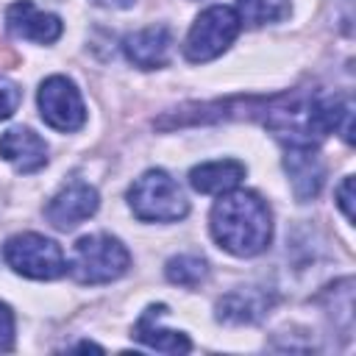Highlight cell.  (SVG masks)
Listing matches in <instances>:
<instances>
[{
	"mask_svg": "<svg viewBox=\"0 0 356 356\" xmlns=\"http://www.w3.org/2000/svg\"><path fill=\"white\" fill-rule=\"evenodd\" d=\"M209 228L214 242L234 256H259L273 239L270 206L250 189H228L211 206Z\"/></svg>",
	"mask_w": 356,
	"mask_h": 356,
	"instance_id": "6da1fadb",
	"label": "cell"
},
{
	"mask_svg": "<svg viewBox=\"0 0 356 356\" xmlns=\"http://www.w3.org/2000/svg\"><path fill=\"white\" fill-rule=\"evenodd\" d=\"M128 206L142 222H178L189 214V200L164 170L142 172L128 189Z\"/></svg>",
	"mask_w": 356,
	"mask_h": 356,
	"instance_id": "7a4b0ae2",
	"label": "cell"
},
{
	"mask_svg": "<svg viewBox=\"0 0 356 356\" xmlns=\"http://www.w3.org/2000/svg\"><path fill=\"white\" fill-rule=\"evenodd\" d=\"M131 267L128 248L111 234H89L75 242L72 261L67 264L70 275L78 284H108L125 275Z\"/></svg>",
	"mask_w": 356,
	"mask_h": 356,
	"instance_id": "3957f363",
	"label": "cell"
},
{
	"mask_svg": "<svg viewBox=\"0 0 356 356\" xmlns=\"http://www.w3.org/2000/svg\"><path fill=\"white\" fill-rule=\"evenodd\" d=\"M3 259L14 273L33 281H53L67 273L64 250L53 239L33 231L8 236L3 245Z\"/></svg>",
	"mask_w": 356,
	"mask_h": 356,
	"instance_id": "277c9868",
	"label": "cell"
},
{
	"mask_svg": "<svg viewBox=\"0 0 356 356\" xmlns=\"http://www.w3.org/2000/svg\"><path fill=\"white\" fill-rule=\"evenodd\" d=\"M242 19L236 14V8L231 6H209L206 11H200V17L192 22L186 42H184V56L195 64L211 61L220 53L228 50V44L239 36Z\"/></svg>",
	"mask_w": 356,
	"mask_h": 356,
	"instance_id": "5b68a950",
	"label": "cell"
},
{
	"mask_svg": "<svg viewBox=\"0 0 356 356\" xmlns=\"http://www.w3.org/2000/svg\"><path fill=\"white\" fill-rule=\"evenodd\" d=\"M36 103H39L42 120L50 128L61 131V134H72V131H78L86 122L83 97H81L78 86L67 75H50V78H44L42 86H39Z\"/></svg>",
	"mask_w": 356,
	"mask_h": 356,
	"instance_id": "8992f818",
	"label": "cell"
},
{
	"mask_svg": "<svg viewBox=\"0 0 356 356\" xmlns=\"http://www.w3.org/2000/svg\"><path fill=\"white\" fill-rule=\"evenodd\" d=\"M100 206L97 189L83 184V181H72L64 189H58L50 203L44 206V217L53 228L58 231H72L75 225H81L83 220H89Z\"/></svg>",
	"mask_w": 356,
	"mask_h": 356,
	"instance_id": "52a82bcc",
	"label": "cell"
},
{
	"mask_svg": "<svg viewBox=\"0 0 356 356\" xmlns=\"http://www.w3.org/2000/svg\"><path fill=\"white\" fill-rule=\"evenodd\" d=\"M284 170L289 175L292 192L298 200H312L320 195L325 181V167L317 153V145L312 142H292L284 145Z\"/></svg>",
	"mask_w": 356,
	"mask_h": 356,
	"instance_id": "ba28073f",
	"label": "cell"
},
{
	"mask_svg": "<svg viewBox=\"0 0 356 356\" xmlns=\"http://www.w3.org/2000/svg\"><path fill=\"white\" fill-rule=\"evenodd\" d=\"M6 28L17 39H28V42H36V44H53L64 31V25L56 14L39 11L31 0H17V3L8 6Z\"/></svg>",
	"mask_w": 356,
	"mask_h": 356,
	"instance_id": "9c48e42d",
	"label": "cell"
},
{
	"mask_svg": "<svg viewBox=\"0 0 356 356\" xmlns=\"http://www.w3.org/2000/svg\"><path fill=\"white\" fill-rule=\"evenodd\" d=\"M0 159H6L17 172H36L47 164V145L31 128H8L0 136Z\"/></svg>",
	"mask_w": 356,
	"mask_h": 356,
	"instance_id": "30bf717a",
	"label": "cell"
},
{
	"mask_svg": "<svg viewBox=\"0 0 356 356\" xmlns=\"http://www.w3.org/2000/svg\"><path fill=\"white\" fill-rule=\"evenodd\" d=\"M122 50L128 61L139 70H159L167 64L172 50V33L164 25H150L136 33H128L122 42Z\"/></svg>",
	"mask_w": 356,
	"mask_h": 356,
	"instance_id": "8fae6325",
	"label": "cell"
},
{
	"mask_svg": "<svg viewBox=\"0 0 356 356\" xmlns=\"http://www.w3.org/2000/svg\"><path fill=\"white\" fill-rule=\"evenodd\" d=\"M164 312H167V306H147L142 312V317L136 320V325H134V339H139L147 348L161 350V353H186V350H192V342L184 331H172V328L159 325Z\"/></svg>",
	"mask_w": 356,
	"mask_h": 356,
	"instance_id": "7c38bea8",
	"label": "cell"
},
{
	"mask_svg": "<svg viewBox=\"0 0 356 356\" xmlns=\"http://www.w3.org/2000/svg\"><path fill=\"white\" fill-rule=\"evenodd\" d=\"M242 178H245V164H239L236 159L203 161V164L189 170L192 189L203 192V195H222L228 189H236Z\"/></svg>",
	"mask_w": 356,
	"mask_h": 356,
	"instance_id": "4fadbf2b",
	"label": "cell"
},
{
	"mask_svg": "<svg viewBox=\"0 0 356 356\" xmlns=\"http://www.w3.org/2000/svg\"><path fill=\"white\" fill-rule=\"evenodd\" d=\"M270 306V300L256 292V289H236L231 295H225L217 303V320L225 323H253L264 314V309Z\"/></svg>",
	"mask_w": 356,
	"mask_h": 356,
	"instance_id": "5bb4252c",
	"label": "cell"
},
{
	"mask_svg": "<svg viewBox=\"0 0 356 356\" xmlns=\"http://www.w3.org/2000/svg\"><path fill=\"white\" fill-rule=\"evenodd\" d=\"M292 0H236V14L242 22L259 28L267 22H281L289 17Z\"/></svg>",
	"mask_w": 356,
	"mask_h": 356,
	"instance_id": "9a60e30c",
	"label": "cell"
},
{
	"mask_svg": "<svg viewBox=\"0 0 356 356\" xmlns=\"http://www.w3.org/2000/svg\"><path fill=\"white\" fill-rule=\"evenodd\" d=\"M164 273H167V278H170L172 284L192 289V286H200V284L206 281L209 264H206V259H200V256H195V253H181V256H172V259L167 261Z\"/></svg>",
	"mask_w": 356,
	"mask_h": 356,
	"instance_id": "2e32d148",
	"label": "cell"
},
{
	"mask_svg": "<svg viewBox=\"0 0 356 356\" xmlns=\"http://www.w3.org/2000/svg\"><path fill=\"white\" fill-rule=\"evenodd\" d=\"M19 86L0 75V120H8L19 106Z\"/></svg>",
	"mask_w": 356,
	"mask_h": 356,
	"instance_id": "e0dca14e",
	"label": "cell"
},
{
	"mask_svg": "<svg viewBox=\"0 0 356 356\" xmlns=\"http://www.w3.org/2000/svg\"><path fill=\"white\" fill-rule=\"evenodd\" d=\"M14 345V312L8 303L0 300V353L11 350Z\"/></svg>",
	"mask_w": 356,
	"mask_h": 356,
	"instance_id": "ac0fdd59",
	"label": "cell"
},
{
	"mask_svg": "<svg viewBox=\"0 0 356 356\" xmlns=\"http://www.w3.org/2000/svg\"><path fill=\"white\" fill-rule=\"evenodd\" d=\"M337 206L353 222V175H345V181L337 186Z\"/></svg>",
	"mask_w": 356,
	"mask_h": 356,
	"instance_id": "d6986e66",
	"label": "cell"
},
{
	"mask_svg": "<svg viewBox=\"0 0 356 356\" xmlns=\"http://www.w3.org/2000/svg\"><path fill=\"white\" fill-rule=\"evenodd\" d=\"M95 6H103V8H128L134 6L136 0H92Z\"/></svg>",
	"mask_w": 356,
	"mask_h": 356,
	"instance_id": "ffe728a7",
	"label": "cell"
}]
</instances>
